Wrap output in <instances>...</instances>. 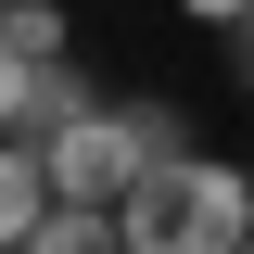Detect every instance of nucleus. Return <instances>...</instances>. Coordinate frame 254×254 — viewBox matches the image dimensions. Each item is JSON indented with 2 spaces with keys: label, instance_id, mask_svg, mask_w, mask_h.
<instances>
[{
  "label": "nucleus",
  "instance_id": "obj_1",
  "mask_svg": "<svg viewBox=\"0 0 254 254\" xmlns=\"http://www.w3.org/2000/svg\"><path fill=\"white\" fill-rule=\"evenodd\" d=\"M127 216V254H242L254 242V165H216V153H178L115 203Z\"/></svg>",
  "mask_w": 254,
  "mask_h": 254
},
{
  "label": "nucleus",
  "instance_id": "obj_3",
  "mask_svg": "<svg viewBox=\"0 0 254 254\" xmlns=\"http://www.w3.org/2000/svg\"><path fill=\"white\" fill-rule=\"evenodd\" d=\"M13 254H127V216L115 203H51V229L13 242Z\"/></svg>",
  "mask_w": 254,
  "mask_h": 254
},
{
  "label": "nucleus",
  "instance_id": "obj_2",
  "mask_svg": "<svg viewBox=\"0 0 254 254\" xmlns=\"http://www.w3.org/2000/svg\"><path fill=\"white\" fill-rule=\"evenodd\" d=\"M0 115H13V140H64V127L102 115V102H89L76 64H13V76H0Z\"/></svg>",
  "mask_w": 254,
  "mask_h": 254
},
{
  "label": "nucleus",
  "instance_id": "obj_7",
  "mask_svg": "<svg viewBox=\"0 0 254 254\" xmlns=\"http://www.w3.org/2000/svg\"><path fill=\"white\" fill-rule=\"evenodd\" d=\"M242 254H254V242H242Z\"/></svg>",
  "mask_w": 254,
  "mask_h": 254
},
{
  "label": "nucleus",
  "instance_id": "obj_4",
  "mask_svg": "<svg viewBox=\"0 0 254 254\" xmlns=\"http://www.w3.org/2000/svg\"><path fill=\"white\" fill-rule=\"evenodd\" d=\"M0 64H76L64 0H13V13H0Z\"/></svg>",
  "mask_w": 254,
  "mask_h": 254
},
{
  "label": "nucleus",
  "instance_id": "obj_6",
  "mask_svg": "<svg viewBox=\"0 0 254 254\" xmlns=\"http://www.w3.org/2000/svg\"><path fill=\"white\" fill-rule=\"evenodd\" d=\"M178 13H203V26H242V13H254V0H178Z\"/></svg>",
  "mask_w": 254,
  "mask_h": 254
},
{
  "label": "nucleus",
  "instance_id": "obj_5",
  "mask_svg": "<svg viewBox=\"0 0 254 254\" xmlns=\"http://www.w3.org/2000/svg\"><path fill=\"white\" fill-rule=\"evenodd\" d=\"M229 76H242V89H254V13H242V26H229Z\"/></svg>",
  "mask_w": 254,
  "mask_h": 254
}]
</instances>
